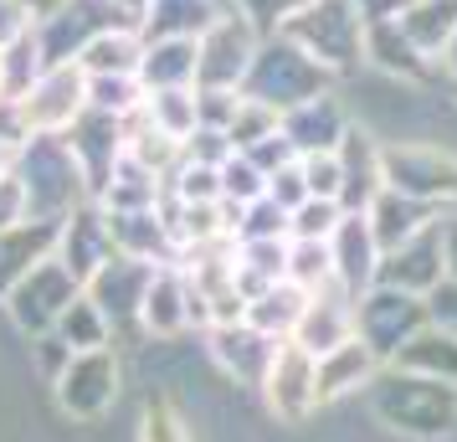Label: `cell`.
<instances>
[{
  "instance_id": "18",
  "label": "cell",
  "mask_w": 457,
  "mask_h": 442,
  "mask_svg": "<svg viewBox=\"0 0 457 442\" xmlns=\"http://www.w3.org/2000/svg\"><path fill=\"white\" fill-rule=\"evenodd\" d=\"M354 129V113L339 104V93H319L309 104H298L283 113V134L293 139L298 154H319V149H339L345 145V134Z\"/></svg>"
},
{
  "instance_id": "37",
  "label": "cell",
  "mask_w": 457,
  "mask_h": 442,
  "mask_svg": "<svg viewBox=\"0 0 457 442\" xmlns=\"http://www.w3.org/2000/svg\"><path fill=\"white\" fill-rule=\"evenodd\" d=\"M339 216H345V206H339V201H319V196H309L303 206L293 211L288 237H298V242H329L334 227H339Z\"/></svg>"
},
{
  "instance_id": "7",
  "label": "cell",
  "mask_w": 457,
  "mask_h": 442,
  "mask_svg": "<svg viewBox=\"0 0 457 442\" xmlns=\"http://www.w3.org/2000/svg\"><path fill=\"white\" fill-rule=\"evenodd\" d=\"M329 83L334 78L313 63L309 52H298L288 37L272 31V37H262L257 57H252V72H247V83H242V93L272 104L278 113H288V108L309 104V98H319V93H329Z\"/></svg>"
},
{
  "instance_id": "3",
  "label": "cell",
  "mask_w": 457,
  "mask_h": 442,
  "mask_svg": "<svg viewBox=\"0 0 457 442\" xmlns=\"http://www.w3.org/2000/svg\"><path fill=\"white\" fill-rule=\"evenodd\" d=\"M16 180H21L31 221H57L62 227L72 211L93 201V180H87L83 160L72 154L67 139H21Z\"/></svg>"
},
{
  "instance_id": "36",
  "label": "cell",
  "mask_w": 457,
  "mask_h": 442,
  "mask_svg": "<svg viewBox=\"0 0 457 442\" xmlns=\"http://www.w3.org/2000/svg\"><path fill=\"white\" fill-rule=\"evenodd\" d=\"M262 196H268V175L252 165L247 154H227V160H221V201L252 206V201H262Z\"/></svg>"
},
{
  "instance_id": "47",
  "label": "cell",
  "mask_w": 457,
  "mask_h": 442,
  "mask_svg": "<svg viewBox=\"0 0 457 442\" xmlns=\"http://www.w3.org/2000/svg\"><path fill=\"white\" fill-rule=\"evenodd\" d=\"M11 63H5V52H0V108H11Z\"/></svg>"
},
{
  "instance_id": "14",
  "label": "cell",
  "mask_w": 457,
  "mask_h": 442,
  "mask_svg": "<svg viewBox=\"0 0 457 442\" xmlns=\"http://www.w3.org/2000/svg\"><path fill=\"white\" fill-rule=\"evenodd\" d=\"M272 350H278V339L257 335L247 319H242V324H216V329H206V355L231 386H252V391H257L262 376H268Z\"/></svg>"
},
{
  "instance_id": "43",
  "label": "cell",
  "mask_w": 457,
  "mask_h": 442,
  "mask_svg": "<svg viewBox=\"0 0 457 442\" xmlns=\"http://www.w3.org/2000/svg\"><path fill=\"white\" fill-rule=\"evenodd\" d=\"M21 165V134L16 129H0V180H11Z\"/></svg>"
},
{
  "instance_id": "26",
  "label": "cell",
  "mask_w": 457,
  "mask_h": 442,
  "mask_svg": "<svg viewBox=\"0 0 457 442\" xmlns=\"http://www.w3.org/2000/svg\"><path fill=\"white\" fill-rule=\"evenodd\" d=\"M195 67H201L195 37H160V42H145L139 83H145V93H160V88H195Z\"/></svg>"
},
{
  "instance_id": "35",
  "label": "cell",
  "mask_w": 457,
  "mask_h": 442,
  "mask_svg": "<svg viewBox=\"0 0 457 442\" xmlns=\"http://www.w3.org/2000/svg\"><path fill=\"white\" fill-rule=\"evenodd\" d=\"M293 227V211L278 206L272 196H262V201H252V206H242V227H237V242H283Z\"/></svg>"
},
{
  "instance_id": "48",
  "label": "cell",
  "mask_w": 457,
  "mask_h": 442,
  "mask_svg": "<svg viewBox=\"0 0 457 442\" xmlns=\"http://www.w3.org/2000/svg\"><path fill=\"white\" fill-rule=\"evenodd\" d=\"M113 5H119V11H124V16H129L134 26H139V16H145V5H149V0H113Z\"/></svg>"
},
{
  "instance_id": "34",
  "label": "cell",
  "mask_w": 457,
  "mask_h": 442,
  "mask_svg": "<svg viewBox=\"0 0 457 442\" xmlns=\"http://www.w3.org/2000/svg\"><path fill=\"white\" fill-rule=\"evenodd\" d=\"M134 442H195L190 438V421L186 412L175 406L170 396H149L145 412H139V432H134Z\"/></svg>"
},
{
  "instance_id": "19",
  "label": "cell",
  "mask_w": 457,
  "mask_h": 442,
  "mask_svg": "<svg viewBox=\"0 0 457 442\" xmlns=\"http://www.w3.org/2000/svg\"><path fill=\"white\" fill-rule=\"evenodd\" d=\"M380 371H386V360L375 355L365 339H360V335L345 339V345H334L329 355H319V401L334 406V401L365 396Z\"/></svg>"
},
{
  "instance_id": "23",
  "label": "cell",
  "mask_w": 457,
  "mask_h": 442,
  "mask_svg": "<svg viewBox=\"0 0 457 442\" xmlns=\"http://www.w3.org/2000/svg\"><path fill=\"white\" fill-rule=\"evenodd\" d=\"M293 339L309 350V355H329L334 345L354 339V298L345 288H324V294L309 298V309L298 319Z\"/></svg>"
},
{
  "instance_id": "10",
  "label": "cell",
  "mask_w": 457,
  "mask_h": 442,
  "mask_svg": "<svg viewBox=\"0 0 457 442\" xmlns=\"http://www.w3.org/2000/svg\"><path fill=\"white\" fill-rule=\"evenodd\" d=\"M427 324H432V314H427V298L421 294H401V288L375 283L370 294L354 298V335L365 339L386 365H391L395 350H401L406 339H416Z\"/></svg>"
},
{
  "instance_id": "32",
  "label": "cell",
  "mask_w": 457,
  "mask_h": 442,
  "mask_svg": "<svg viewBox=\"0 0 457 442\" xmlns=\"http://www.w3.org/2000/svg\"><path fill=\"white\" fill-rule=\"evenodd\" d=\"M283 129V113L272 104H262V98H252V93H237V108H231V119H227V145L237 149V154H247V149H257L262 139H272Z\"/></svg>"
},
{
  "instance_id": "16",
  "label": "cell",
  "mask_w": 457,
  "mask_h": 442,
  "mask_svg": "<svg viewBox=\"0 0 457 442\" xmlns=\"http://www.w3.org/2000/svg\"><path fill=\"white\" fill-rule=\"evenodd\" d=\"M108 216V237H113V253L149 263V268H165L180 263V247L170 237V221L160 206H139V211H104Z\"/></svg>"
},
{
  "instance_id": "24",
  "label": "cell",
  "mask_w": 457,
  "mask_h": 442,
  "mask_svg": "<svg viewBox=\"0 0 457 442\" xmlns=\"http://www.w3.org/2000/svg\"><path fill=\"white\" fill-rule=\"evenodd\" d=\"M57 232H62L57 221H31V216L0 232V304L11 298V288H16L46 253H57Z\"/></svg>"
},
{
  "instance_id": "40",
  "label": "cell",
  "mask_w": 457,
  "mask_h": 442,
  "mask_svg": "<svg viewBox=\"0 0 457 442\" xmlns=\"http://www.w3.org/2000/svg\"><path fill=\"white\" fill-rule=\"evenodd\" d=\"M37 31V16L26 11V0H0V52H11Z\"/></svg>"
},
{
  "instance_id": "15",
  "label": "cell",
  "mask_w": 457,
  "mask_h": 442,
  "mask_svg": "<svg viewBox=\"0 0 457 442\" xmlns=\"http://www.w3.org/2000/svg\"><path fill=\"white\" fill-rule=\"evenodd\" d=\"M442 278H447V253H442V221H436V227H427L421 237H411L406 247H395V253L380 257V278H375V283L427 298Z\"/></svg>"
},
{
  "instance_id": "42",
  "label": "cell",
  "mask_w": 457,
  "mask_h": 442,
  "mask_svg": "<svg viewBox=\"0 0 457 442\" xmlns=\"http://www.w3.org/2000/svg\"><path fill=\"white\" fill-rule=\"evenodd\" d=\"M16 221H26V196H21V180L11 175V180H0V232L16 227Z\"/></svg>"
},
{
  "instance_id": "33",
  "label": "cell",
  "mask_w": 457,
  "mask_h": 442,
  "mask_svg": "<svg viewBox=\"0 0 457 442\" xmlns=\"http://www.w3.org/2000/svg\"><path fill=\"white\" fill-rule=\"evenodd\" d=\"M288 283L303 288V294H324V288H339L334 283V253L329 242H298L288 237Z\"/></svg>"
},
{
  "instance_id": "20",
  "label": "cell",
  "mask_w": 457,
  "mask_h": 442,
  "mask_svg": "<svg viewBox=\"0 0 457 442\" xmlns=\"http://www.w3.org/2000/svg\"><path fill=\"white\" fill-rule=\"evenodd\" d=\"M57 257H62L72 273L93 278L98 268H104L108 257H113V237H108V216L98 201H87V206H78L72 216L62 221V232H57Z\"/></svg>"
},
{
  "instance_id": "1",
  "label": "cell",
  "mask_w": 457,
  "mask_h": 442,
  "mask_svg": "<svg viewBox=\"0 0 457 442\" xmlns=\"http://www.w3.org/2000/svg\"><path fill=\"white\" fill-rule=\"evenodd\" d=\"M370 412L380 427L401 432L406 442H436L457 432V386L432 376H411V371H380L375 386L365 391Z\"/></svg>"
},
{
  "instance_id": "4",
  "label": "cell",
  "mask_w": 457,
  "mask_h": 442,
  "mask_svg": "<svg viewBox=\"0 0 457 442\" xmlns=\"http://www.w3.org/2000/svg\"><path fill=\"white\" fill-rule=\"evenodd\" d=\"M5 113L21 139H62L87 113V72L78 63H46Z\"/></svg>"
},
{
  "instance_id": "31",
  "label": "cell",
  "mask_w": 457,
  "mask_h": 442,
  "mask_svg": "<svg viewBox=\"0 0 457 442\" xmlns=\"http://www.w3.org/2000/svg\"><path fill=\"white\" fill-rule=\"evenodd\" d=\"M145 119L154 129H165L170 139L186 145L190 134L201 129V93H195V88H160V93H145Z\"/></svg>"
},
{
  "instance_id": "27",
  "label": "cell",
  "mask_w": 457,
  "mask_h": 442,
  "mask_svg": "<svg viewBox=\"0 0 457 442\" xmlns=\"http://www.w3.org/2000/svg\"><path fill=\"white\" fill-rule=\"evenodd\" d=\"M227 5L221 0H149L139 16V37L160 42V37H201Z\"/></svg>"
},
{
  "instance_id": "44",
  "label": "cell",
  "mask_w": 457,
  "mask_h": 442,
  "mask_svg": "<svg viewBox=\"0 0 457 442\" xmlns=\"http://www.w3.org/2000/svg\"><path fill=\"white\" fill-rule=\"evenodd\" d=\"M442 253H447V278H457V211L442 216Z\"/></svg>"
},
{
  "instance_id": "12",
  "label": "cell",
  "mask_w": 457,
  "mask_h": 442,
  "mask_svg": "<svg viewBox=\"0 0 457 442\" xmlns=\"http://www.w3.org/2000/svg\"><path fill=\"white\" fill-rule=\"evenodd\" d=\"M139 329L149 339H160V345L190 335V329H211L206 298L190 288V278L180 273V263H165V268L149 273L145 298H139Z\"/></svg>"
},
{
  "instance_id": "2",
  "label": "cell",
  "mask_w": 457,
  "mask_h": 442,
  "mask_svg": "<svg viewBox=\"0 0 457 442\" xmlns=\"http://www.w3.org/2000/svg\"><path fill=\"white\" fill-rule=\"evenodd\" d=\"M365 31H370L365 0H303L278 26V37H288L298 52H309L329 78H350L365 67Z\"/></svg>"
},
{
  "instance_id": "30",
  "label": "cell",
  "mask_w": 457,
  "mask_h": 442,
  "mask_svg": "<svg viewBox=\"0 0 457 442\" xmlns=\"http://www.w3.org/2000/svg\"><path fill=\"white\" fill-rule=\"evenodd\" d=\"M52 339L62 345L67 355H78V350H104V345H113V324H108V314L93 304V298L78 294L62 309V319H57Z\"/></svg>"
},
{
  "instance_id": "45",
  "label": "cell",
  "mask_w": 457,
  "mask_h": 442,
  "mask_svg": "<svg viewBox=\"0 0 457 442\" xmlns=\"http://www.w3.org/2000/svg\"><path fill=\"white\" fill-rule=\"evenodd\" d=\"M436 72H442V78H447V83L457 88V31H453V42L436 52Z\"/></svg>"
},
{
  "instance_id": "29",
  "label": "cell",
  "mask_w": 457,
  "mask_h": 442,
  "mask_svg": "<svg viewBox=\"0 0 457 442\" xmlns=\"http://www.w3.org/2000/svg\"><path fill=\"white\" fill-rule=\"evenodd\" d=\"M391 365H395V371H411V376H432V380L457 386V339L447 335V329L427 324L416 339H406V345L395 350Z\"/></svg>"
},
{
  "instance_id": "46",
  "label": "cell",
  "mask_w": 457,
  "mask_h": 442,
  "mask_svg": "<svg viewBox=\"0 0 457 442\" xmlns=\"http://www.w3.org/2000/svg\"><path fill=\"white\" fill-rule=\"evenodd\" d=\"M67 0H26V11H31V16H37V26L46 21V16H57V11H62Z\"/></svg>"
},
{
  "instance_id": "5",
  "label": "cell",
  "mask_w": 457,
  "mask_h": 442,
  "mask_svg": "<svg viewBox=\"0 0 457 442\" xmlns=\"http://www.w3.org/2000/svg\"><path fill=\"white\" fill-rule=\"evenodd\" d=\"M119 391H124V360H119L113 345L67 355L62 371L52 376L57 412H62L67 421H78V427H98V421L119 406Z\"/></svg>"
},
{
  "instance_id": "17",
  "label": "cell",
  "mask_w": 457,
  "mask_h": 442,
  "mask_svg": "<svg viewBox=\"0 0 457 442\" xmlns=\"http://www.w3.org/2000/svg\"><path fill=\"white\" fill-rule=\"evenodd\" d=\"M149 263H134V257L113 253L98 268V273L83 283V294L98 304L108 314V324H113V335H119V324H139V298H145V283H149Z\"/></svg>"
},
{
  "instance_id": "6",
  "label": "cell",
  "mask_w": 457,
  "mask_h": 442,
  "mask_svg": "<svg viewBox=\"0 0 457 442\" xmlns=\"http://www.w3.org/2000/svg\"><path fill=\"white\" fill-rule=\"evenodd\" d=\"M386 186L411 196L432 211H457V149L427 145V139H386L380 145Z\"/></svg>"
},
{
  "instance_id": "41",
  "label": "cell",
  "mask_w": 457,
  "mask_h": 442,
  "mask_svg": "<svg viewBox=\"0 0 457 442\" xmlns=\"http://www.w3.org/2000/svg\"><path fill=\"white\" fill-rule=\"evenodd\" d=\"M427 314H432L436 329H447L457 339V278H442L432 294H427Z\"/></svg>"
},
{
  "instance_id": "39",
  "label": "cell",
  "mask_w": 457,
  "mask_h": 442,
  "mask_svg": "<svg viewBox=\"0 0 457 442\" xmlns=\"http://www.w3.org/2000/svg\"><path fill=\"white\" fill-rule=\"evenodd\" d=\"M268 196L278 201V206H288V211H298L303 201H309V180H303L298 160L283 165V170H272V175H268Z\"/></svg>"
},
{
  "instance_id": "28",
  "label": "cell",
  "mask_w": 457,
  "mask_h": 442,
  "mask_svg": "<svg viewBox=\"0 0 457 442\" xmlns=\"http://www.w3.org/2000/svg\"><path fill=\"white\" fill-rule=\"evenodd\" d=\"M303 309H309V294L293 288L288 278H283V283H272V288H262V294L247 298V324L257 329V335H268V339H293Z\"/></svg>"
},
{
  "instance_id": "21",
  "label": "cell",
  "mask_w": 457,
  "mask_h": 442,
  "mask_svg": "<svg viewBox=\"0 0 457 442\" xmlns=\"http://www.w3.org/2000/svg\"><path fill=\"white\" fill-rule=\"evenodd\" d=\"M380 145H386V139H375L370 129L354 119V129L345 134V145H339V165H345V190H339V206H345V211H365L375 196L386 190Z\"/></svg>"
},
{
  "instance_id": "25",
  "label": "cell",
  "mask_w": 457,
  "mask_h": 442,
  "mask_svg": "<svg viewBox=\"0 0 457 442\" xmlns=\"http://www.w3.org/2000/svg\"><path fill=\"white\" fill-rule=\"evenodd\" d=\"M139 57H145V37L134 21H119V26H104L93 42L72 57L83 67L87 78H139Z\"/></svg>"
},
{
  "instance_id": "22",
  "label": "cell",
  "mask_w": 457,
  "mask_h": 442,
  "mask_svg": "<svg viewBox=\"0 0 457 442\" xmlns=\"http://www.w3.org/2000/svg\"><path fill=\"white\" fill-rule=\"evenodd\" d=\"M365 221H370L380 253H395V247H406L411 237H421L427 227H436V221H442V211L421 206V201H411V196H401V190L386 186L370 206H365Z\"/></svg>"
},
{
  "instance_id": "13",
  "label": "cell",
  "mask_w": 457,
  "mask_h": 442,
  "mask_svg": "<svg viewBox=\"0 0 457 442\" xmlns=\"http://www.w3.org/2000/svg\"><path fill=\"white\" fill-rule=\"evenodd\" d=\"M329 253H334V283L350 298L370 294L386 253H380V242H375L365 211H345V216H339V227H334V237H329Z\"/></svg>"
},
{
  "instance_id": "8",
  "label": "cell",
  "mask_w": 457,
  "mask_h": 442,
  "mask_svg": "<svg viewBox=\"0 0 457 442\" xmlns=\"http://www.w3.org/2000/svg\"><path fill=\"white\" fill-rule=\"evenodd\" d=\"M83 294V278L67 268L57 253H46L31 273L11 288V298L0 304L5 309V319H11V329L21 339H42L57 329V319H62V309L72 304V298Z\"/></svg>"
},
{
  "instance_id": "11",
  "label": "cell",
  "mask_w": 457,
  "mask_h": 442,
  "mask_svg": "<svg viewBox=\"0 0 457 442\" xmlns=\"http://www.w3.org/2000/svg\"><path fill=\"white\" fill-rule=\"evenodd\" d=\"M262 46V31L237 16V11H221L216 21L195 37V52H201V67H195V88H221V93H242L252 72V57Z\"/></svg>"
},
{
  "instance_id": "38",
  "label": "cell",
  "mask_w": 457,
  "mask_h": 442,
  "mask_svg": "<svg viewBox=\"0 0 457 442\" xmlns=\"http://www.w3.org/2000/svg\"><path fill=\"white\" fill-rule=\"evenodd\" d=\"M298 170H303V180H309V196H319V201H339V190H345V165H339V149L298 154Z\"/></svg>"
},
{
  "instance_id": "9",
  "label": "cell",
  "mask_w": 457,
  "mask_h": 442,
  "mask_svg": "<svg viewBox=\"0 0 457 442\" xmlns=\"http://www.w3.org/2000/svg\"><path fill=\"white\" fill-rule=\"evenodd\" d=\"M257 396H262V406H268V417L278 427H309L313 412H324V401H319V355H309L298 339H278Z\"/></svg>"
}]
</instances>
